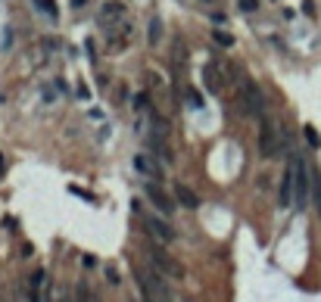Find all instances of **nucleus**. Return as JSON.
<instances>
[{
  "label": "nucleus",
  "instance_id": "ddd939ff",
  "mask_svg": "<svg viewBox=\"0 0 321 302\" xmlns=\"http://www.w3.org/2000/svg\"><path fill=\"white\" fill-rule=\"evenodd\" d=\"M175 199H178V203H181L184 209H197V206H200L197 194H193L190 187H181V184H178V187H175Z\"/></svg>",
  "mask_w": 321,
  "mask_h": 302
},
{
  "label": "nucleus",
  "instance_id": "a211bd4d",
  "mask_svg": "<svg viewBox=\"0 0 321 302\" xmlns=\"http://www.w3.org/2000/svg\"><path fill=\"white\" fill-rule=\"evenodd\" d=\"M212 41H215V44H222V47H231V44H234V35H228V31H222V28H215V31H212Z\"/></svg>",
  "mask_w": 321,
  "mask_h": 302
},
{
  "label": "nucleus",
  "instance_id": "f257e3e1",
  "mask_svg": "<svg viewBox=\"0 0 321 302\" xmlns=\"http://www.w3.org/2000/svg\"><path fill=\"white\" fill-rule=\"evenodd\" d=\"M134 278H138L143 302H175L165 278L156 271V268H134Z\"/></svg>",
  "mask_w": 321,
  "mask_h": 302
},
{
  "label": "nucleus",
  "instance_id": "6e6552de",
  "mask_svg": "<svg viewBox=\"0 0 321 302\" xmlns=\"http://www.w3.org/2000/svg\"><path fill=\"white\" fill-rule=\"evenodd\" d=\"M125 16V6L119 3V0H109V3H103V10H100V25H113V22H119Z\"/></svg>",
  "mask_w": 321,
  "mask_h": 302
},
{
  "label": "nucleus",
  "instance_id": "f8f14e48",
  "mask_svg": "<svg viewBox=\"0 0 321 302\" xmlns=\"http://www.w3.org/2000/svg\"><path fill=\"white\" fill-rule=\"evenodd\" d=\"M203 85H206L209 94H222V75H218L215 65H206V69H203Z\"/></svg>",
  "mask_w": 321,
  "mask_h": 302
},
{
  "label": "nucleus",
  "instance_id": "9b49d317",
  "mask_svg": "<svg viewBox=\"0 0 321 302\" xmlns=\"http://www.w3.org/2000/svg\"><path fill=\"white\" fill-rule=\"evenodd\" d=\"M277 203H281V206L293 203V169L284 172V181H281V187H277Z\"/></svg>",
  "mask_w": 321,
  "mask_h": 302
},
{
  "label": "nucleus",
  "instance_id": "4be33fe9",
  "mask_svg": "<svg viewBox=\"0 0 321 302\" xmlns=\"http://www.w3.org/2000/svg\"><path fill=\"white\" fill-rule=\"evenodd\" d=\"M81 100H91V90H88V85H78V90H75Z\"/></svg>",
  "mask_w": 321,
  "mask_h": 302
},
{
  "label": "nucleus",
  "instance_id": "dca6fc26",
  "mask_svg": "<svg viewBox=\"0 0 321 302\" xmlns=\"http://www.w3.org/2000/svg\"><path fill=\"white\" fill-rule=\"evenodd\" d=\"M159 38H162V19H159V16H153V19H150V44H159Z\"/></svg>",
  "mask_w": 321,
  "mask_h": 302
},
{
  "label": "nucleus",
  "instance_id": "393cba45",
  "mask_svg": "<svg viewBox=\"0 0 321 302\" xmlns=\"http://www.w3.org/2000/svg\"><path fill=\"white\" fill-rule=\"evenodd\" d=\"M203 3H212V0H203Z\"/></svg>",
  "mask_w": 321,
  "mask_h": 302
},
{
  "label": "nucleus",
  "instance_id": "1a4fd4ad",
  "mask_svg": "<svg viewBox=\"0 0 321 302\" xmlns=\"http://www.w3.org/2000/svg\"><path fill=\"white\" fill-rule=\"evenodd\" d=\"M147 147H150V153L156 156V162H159V165H172V162H175L172 150L165 147V137H153V140H150Z\"/></svg>",
  "mask_w": 321,
  "mask_h": 302
},
{
  "label": "nucleus",
  "instance_id": "5701e85b",
  "mask_svg": "<svg viewBox=\"0 0 321 302\" xmlns=\"http://www.w3.org/2000/svg\"><path fill=\"white\" fill-rule=\"evenodd\" d=\"M6 174V159H3V153H0V178Z\"/></svg>",
  "mask_w": 321,
  "mask_h": 302
},
{
  "label": "nucleus",
  "instance_id": "f03ea898",
  "mask_svg": "<svg viewBox=\"0 0 321 302\" xmlns=\"http://www.w3.org/2000/svg\"><path fill=\"white\" fill-rule=\"evenodd\" d=\"M290 169H293V203H297V209H306L312 196V165H306V159L299 153H293Z\"/></svg>",
  "mask_w": 321,
  "mask_h": 302
},
{
  "label": "nucleus",
  "instance_id": "7ed1b4c3",
  "mask_svg": "<svg viewBox=\"0 0 321 302\" xmlns=\"http://www.w3.org/2000/svg\"><path fill=\"white\" fill-rule=\"evenodd\" d=\"M147 256H150V265H153L159 274H165V278H184V268H181V262L165 253V246H162V243L150 240V243H147Z\"/></svg>",
  "mask_w": 321,
  "mask_h": 302
},
{
  "label": "nucleus",
  "instance_id": "9d476101",
  "mask_svg": "<svg viewBox=\"0 0 321 302\" xmlns=\"http://www.w3.org/2000/svg\"><path fill=\"white\" fill-rule=\"evenodd\" d=\"M147 199H150V203H153L162 215H172V199H168L162 190L156 187V184H150V187H147Z\"/></svg>",
  "mask_w": 321,
  "mask_h": 302
},
{
  "label": "nucleus",
  "instance_id": "f3484780",
  "mask_svg": "<svg viewBox=\"0 0 321 302\" xmlns=\"http://www.w3.org/2000/svg\"><path fill=\"white\" fill-rule=\"evenodd\" d=\"M35 6H38L41 13H47L50 19H60V10H56V3H53V0H35Z\"/></svg>",
  "mask_w": 321,
  "mask_h": 302
},
{
  "label": "nucleus",
  "instance_id": "aec40b11",
  "mask_svg": "<svg viewBox=\"0 0 321 302\" xmlns=\"http://www.w3.org/2000/svg\"><path fill=\"white\" fill-rule=\"evenodd\" d=\"M240 10L243 13H256L259 10V0H240Z\"/></svg>",
  "mask_w": 321,
  "mask_h": 302
},
{
  "label": "nucleus",
  "instance_id": "423d86ee",
  "mask_svg": "<svg viewBox=\"0 0 321 302\" xmlns=\"http://www.w3.org/2000/svg\"><path fill=\"white\" fill-rule=\"evenodd\" d=\"M281 137H277V128H275V122L268 119V115H262V128H259V153L262 156H275L277 150H281Z\"/></svg>",
  "mask_w": 321,
  "mask_h": 302
},
{
  "label": "nucleus",
  "instance_id": "39448f33",
  "mask_svg": "<svg viewBox=\"0 0 321 302\" xmlns=\"http://www.w3.org/2000/svg\"><path fill=\"white\" fill-rule=\"evenodd\" d=\"M140 224H143V231H147V237L150 240H156V243H175L178 240V234H175V228L165 221V218H156V215H143L140 212Z\"/></svg>",
  "mask_w": 321,
  "mask_h": 302
},
{
  "label": "nucleus",
  "instance_id": "4468645a",
  "mask_svg": "<svg viewBox=\"0 0 321 302\" xmlns=\"http://www.w3.org/2000/svg\"><path fill=\"white\" fill-rule=\"evenodd\" d=\"M75 302H100V299H97V293H91L88 283H78L75 287Z\"/></svg>",
  "mask_w": 321,
  "mask_h": 302
},
{
  "label": "nucleus",
  "instance_id": "6ab92c4d",
  "mask_svg": "<svg viewBox=\"0 0 321 302\" xmlns=\"http://www.w3.org/2000/svg\"><path fill=\"white\" fill-rule=\"evenodd\" d=\"M302 134H306V140H309V147H312V150H318V147H321V134L312 128V125H306V131H302Z\"/></svg>",
  "mask_w": 321,
  "mask_h": 302
},
{
  "label": "nucleus",
  "instance_id": "0eeeda50",
  "mask_svg": "<svg viewBox=\"0 0 321 302\" xmlns=\"http://www.w3.org/2000/svg\"><path fill=\"white\" fill-rule=\"evenodd\" d=\"M134 172L143 174V178H156V181H162V169H159V162H153L147 153H138L134 156Z\"/></svg>",
  "mask_w": 321,
  "mask_h": 302
},
{
  "label": "nucleus",
  "instance_id": "412c9836",
  "mask_svg": "<svg viewBox=\"0 0 321 302\" xmlns=\"http://www.w3.org/2000/svg\"><path fill=\"white\" fill-rule=\"evenodd\" d=\"M187 100H190V106H203V100H200L197 90H187Z\"/></svg>",
  "mask_w": 321,
  "mask_h": 302
},
{
  "label": "nucleus",
  "instance_id": "b1692460",
  "mask_svg": "<svg viewBox=\"0 0 321 302\" xmlns=\"http://www.w3.org/2000/svg\"><path fill=\"white\" fill-rule=\"evenodd\" d=\"M84 3H88V0H72V6H84Z\"/></svg>",
  "mask_w": 321,
  "mask_h": 302
},
{
  "label": "nucleus",
  "instance_id": "20e7f679",
  "mask_svg": "<svg viewBox=\"0 0 321 302\" xmlns=\"http://www.w3.org/2000/svg\"><path fill=\"white\" fill-rule=\"evenodd\" d=\"M240 85V103H243V115H265V97H262L259 85L252 78H247V75H240L237 78Z\"/></svg>",
  "mask_w": 321,
  "mask_h": 302
},
{
  "label": "nucleus",
  "instance_id": "2eb2a0df",
  "mask_svg": "<svg viewBox=\"0 0 321 302\" xmlns=\"http://www.w3.org/2000/svg\"><path fill=\"white\" fill-rule=\"evenodd\" d=\"M150 119H153V137H168V122L162 119V115L153 112Z\"/></svg>",
  "mask_w": 321,
  "mask_h": 302
}]
</instances>
